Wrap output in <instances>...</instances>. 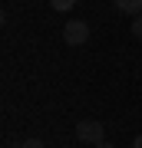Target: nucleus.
I'll list each match as a JSON object with an SVG mask.
<instances>
[{"label":"nucleus","mask_w":142,"mask_h":148,"mask_svg":"<svg viewBox=\"0 0 142 148\" xmlns=\"http://www.w3.org/2000/svg\"><path fill=\"white\" fill-rule=\"evenodd\" d=\"M106 128H103V122H96V119H83V122H76V138L83 145H99L106 142Z\"/></svg>","instance_id":"nucleus-1"},{"label":"nucleus","mask_w":142,"mask_h":148,"mask_svg":"<svg viewBox=\"0 0 142 148\" xmlns=\"http://www.w3.org/2000/svg\"><path fill=\"white\" fill-rule=\"evenodd\" d=\"M63 40L69 46H83V43H89V23L86 20H69L63 27Z\"/></svg>","instance_id":"nucleus-2"},{"label":"nucleus","mask_w":142,"mask_h":148,"mask_svg":"<svg viewBox=\"0 0 142 148\" xmlns=\"http://www.w3.org/2000/svg\"><path fill=\"white\" fill-rule=\"evenodd\" d=\"M119 13H129V16H139L142 13V0H112Z\"/></svg>","instance_id":"nucleus-3"},{"label":"nucleus","mask_w":142,"mask_h":148,"mask_svg":"<svg viewBox=\"0 0 142 148\" xmlns=\"http://www.w3.org/2000/svg\"><path fill=\"white\" fill-rule=\"evenodd\" d=\"M50 7H53V10H60V13H66V10H73V7H76V0H50Z\"/></svg>","instance_id":"nucleus-4"},{"label":"nucleus","mask_w":142,"mask_h":148,"mask_svg":"<svg viewBox=\"0 0 142 148\" xmlns=\"http://www.w3.org/2000/svg\"><path fill=\"white\" fill-rule=\"evenodd\" d=\"M129 30H132V36H136V40H142V13H139V16H132Z\"/></svg>","instance_id":"nucleus-5"},{"label":"nucleus","mask_w":142,"mask_h":148,"mask_svg":"<svg viewBox=\"0 0 142 148\" xmlns=\"http://www.w3.org/2000/svg\"><path fill=\"white\" fill-rule=\"evenodd\" d=\"M20 148H43V142H40V138H26Z\"/></svg>","instance_id":"nucleus-6"},{"label":"nucleus","mask_w":142,"mask_h":148,"mask_svg":"<svg viewBox=\"0 0 142 148\" xmlns=\"http://www.w3.org/2000/svg\"><path fill=\"white\" fill-rule=\"evenodd\" d=\"M132 148H142V135H136V138H132Z\"/></svg>","instance_id":"nucleus-7"},{"label":"nucleus","mask_w":142,"mask_h":148,"mask_svg":"<svg viewBox=\"0 0 142 148\" xmlns=\"http://www.w3.org/2000/svg\"><path fill=\"white\" fill-rule=\"evenodd\" d=\"M96 148H116V145H112V142H99V145H96Z\"/></svg>","instance_id":"nucleus-8"},{"label":"nucleus","mask_w":142,"mask_h":148,"mask_svg":"<svg viewBox=\"0 0 142 148\" xmlns=\"http://www.w3.org/2000/svg\"><path fill=\"white\" fill-rule=\"evenodd\" d=\"M7 148H17V145H7Z\"/></svg>","instance_id":"nucleus-9"}]
</instances>
